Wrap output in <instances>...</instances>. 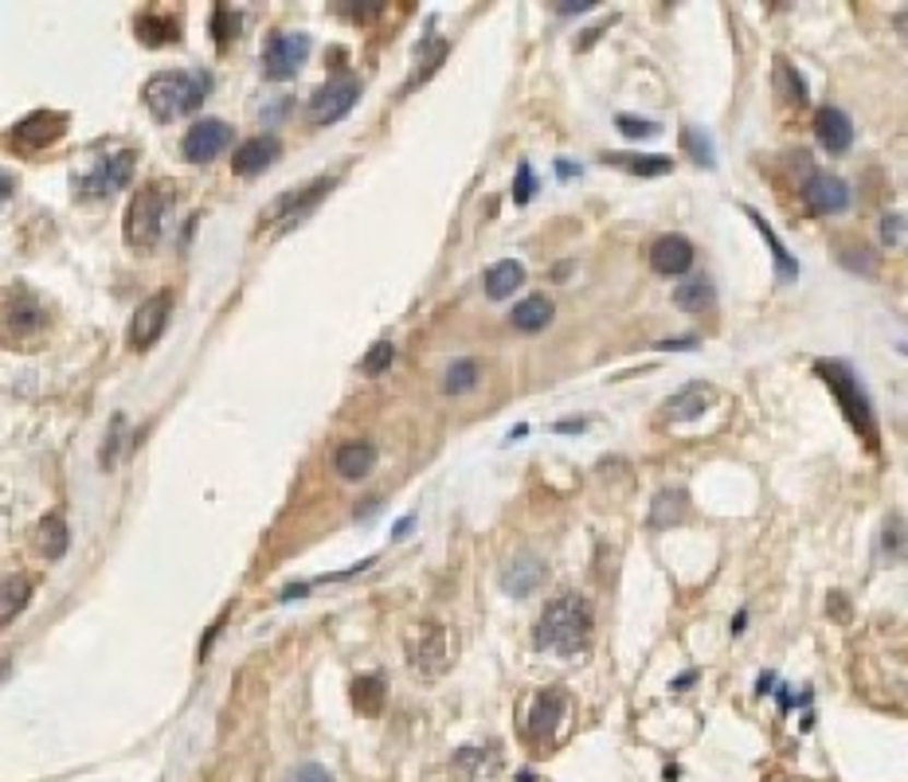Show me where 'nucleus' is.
Here are the masks:
<instances>
[{"mask_svg": "<svg viewBox=\"0 0 908 782\" xmlns=\"http://www.w3.org/2000/svg\"><path fill=\"white\" fill-rule=\"evenodd\" d=\"M818 376H823V380L830 383L834 395H838V403H842L850 427L858 430V435L870 438V442H877V423H873L870 395L862 391V383L853 380L850 368H846V364H838V360H830V364H818Z\"/></svg>", "mask_w": 908, "mask_h": 782, "instance_id": "4", "label": "nucleus"}, {"mask_svg": "<svg viewBox=\"0 0 908 782\" xmlns=\"http://www.w3.org/2000/svg\"><path fill=\"white\" fill-rule=\"evenodd\" d=\"M412 524H415V517H403V521L396 524V541H403V536H408V532H412Z\"/></svg>", "mask_w": 908, "mask_h": 782, "instance_id": "40", "label": "nucleus"}, {"mask_svg": "<svg viewBox=\"0 0 908 782\" xmlns=\"http://www.w3.org/2000/svg\"><path fill=\"white\" fill-rule=\"evenodd\" d=\"M227 145H232V126L220 118L197 121V126L185 133V141H180V150H185V157L192 161V165H208V161L220 157Z\"/></svg>", "mask_w": 908, "mask_h": 782, "instance_id": "9", "label": "nucleus"}, {"mask_svg": "<svg viewBox=\"0 0 908 782\" xmlns=\"http://www.w3.org/2000/svg\"><path fill=\"white\" fill-rule=\"evenodd\" d=\"M447 662H450L447 630H443L439 623H427L420 630V642H415V650H412L415 673H423V677H439V673L447 670Z\"/></svg>", "mask_w": 908, "mask_h": 782, "instance_id": "14", "label": "nucleus"}, {"mask_svg": "<svg viewBox=\"0 0 908 782\" xmlns=\"http://www.w3.org/2000/svg\"><path fill=\"white\" fill-rule=\"evenodd\" d=\"M658 348H697V341H662Z\"/></svg>", "mask_w": 908, "mask_h": 782, "instance_id": "41", "label": "nucleus"}, {"mask_svg": "<svg viewBox=\"0 0 908 782\" xmlns=\"http://www.w3.org/2000/svg\"><path fill=\"white\" fill-rule=\"evenodd\" d=\"M618 133L638 141V138H655L658 126L655 121H647V118H635V114H618Z\"/></svg>", "mask_w": 908, "mask_h": 782, "instance_id": "33", "label": "nucleus"}, {"mask_svg": "<svg viewBox=\"0 0 908 782\" xmlns=\"http://www.w3.org/2000/svg\"><path fill=\"white\" fill-rule=\"evenodd\" d=\"M717 301V289H712V282L705 279V274H697V279H685L677 282L674 289V306L685 309V313H705V309Z\"/></svg>", "mask_w": 908, "mask_h": 782, "instance_id": "22", "label": "nucleus"}, {"mask_svg": "<svg viewBox=\"0 0 908 782\" xmlns=\"http://www.w3.org/2000/svg\"><path fill=\"white\" fill-rule=\"evenodd\" d=\"M682 512H685V494L682 489H665V494H658L655 512H650V524H655V529H665L670 521H682Z\"/></svg>", "mask_w": 908, "mask_h": 782, "instance_id": "29", "label": "nucleus"}, {"mask_svg": "<svg viewBox=\"0 0 908 782\" xmlns=\"http://www.w3.org/2000/svg\"><path fill=\"white\" fill-rule=\"evenodd\" d=\"M744 623H748V615H736V618H732V633L744 630Z\"/></svg>", "mask_w": 908, "mask_h": 782, "instance_id": "43", "label": "nucleus"}, {"mask_svg": "<svg viewBox=\"0 0 908 782\" xmlns=\"http://www.w3.org/2000/svg\"><path fill=\"white\" fill-rule=\"evenodd\" d=\"M524 282V266L517 259H502L494 262L486 271V279H482V286H486V298L502 301L509 298V294H517V286Z\"/></svg>", "mask_w": 908, "mask_h": 782, "instance_id": "21", "label": "nucleus"}, {"mask_svg": "<svg viewBox=\"0 0 908 782\" xmlns=\"http://www.w3.org/2000/svg\"><path fill=\"white\" fill-rule=\"evenodd\" d=\"M712 403V388L709 383H685L677 395L665 400V419L670 423H689L697 415H705V407Z\"/></svg>", "mask_w": 908, "mask_h": 782, "instance_id": "18", "label": "nucleus"}, {"mask_svg": "<svg viewBox=\"0 0 908 782\" xmlns=\"http://www.w3.org/2000/svg\"><path fill=\"white\" fill-rule=\"evenodd\" d=\"M748 220L759 227V232H764V239H768L771 254H776V262H779V279H795V274H799V262H791V259H787L783 242L776 239V232H771V227H768V220H759V212H752V208H748Z\"/></svg>", "mask_w": 908, "mask_h": 782, "instance_id": "30", "label": "nucleus"}, {"mask_svg": "<svg viewBox=\"0 0 908 782\" xmlns=\"http://www.w3.org/2000/svg\"><path fill=\"white\" fill-rule=\"evenodd\" d=\"M376 466V447L373 442H345V447L338 450V458H333V470H338L345 482H361V477H368Z\"/></svg>", "mask_w": 908, "mask_h": 782, "instance_id": "19", "label": "nucleus"}, {"mask_svg": "<svg viewBox=\"0 0 908 782\" xmlns=\"http://www.w3.org/2000/svg\"><path fill=\"white\" fill-rule=\"evenodd\" d=\"M67 130V118L63 114H32V118H24L16 126V141H24V145H47V141H56L59 133Z\"/></svg>", "mask_w": 908, "mask_h": 782, "instance_id": "20", "label": "nucleus"}, {"mask_svg": "<svg viewBox=\"0 0 908 782\" xmlns=\"http://www.w3.org/2000/svg\"><path fill=\"white\" fill-rule=\"evenodd\" d=\"M212 91V79L204 71H161L145 83V106L153 118L173 121L192 114Z\"/></svg>", "mask_w": 908, "mask_h": 782, "instance_id": "2", "label": "nucleus"}, {"mask_svg": "<svg viewBox=\"0 0 908 782\" xmlns=\"http://www.w3.org/2000/svg\"><path fill=\"white\" fill-rule=\"evenodd\" d=\"M392 360H396V345H392V341H376V345L368 348L365 356H361V372H365V376H380V372H388V368H392Z\"/></svg>", "mask_w": 908, "mask_h": 782, "instance_id": "31", "label": "nucleus"}, {"mask_svg": "<svg viewBox=\"0 0 908 782\" xmlns=\"http://www.w3.org/2000/svg\"><path fill=\"white\" fill-rule=\"evenodd\" d=\"M564 712H568V697H564L561 689L536 692L533 708H529V736H533L536 744H549V739L561 732Z\"/></svg>", "mask_w": 908, "mask_h": 782, "instance_id": "13", "label": "nucleus"}, {"mask_svg": "<svg viewBox=\"0 0 908 782\" xmlns=\"http://www.w3.org/2000/svg\"><path fill=\"white\" fill-rule=\"evenodd\" d=\"M169 208H173L169 185L138 188V196L130 200V212H126V242L138 247V251L157 247L161 232H165V220H169Z\"/></svg>", "mask_w": 908, "mask_h": 782, "instance_id": "3", "label": "nucleus"}, {"mask_svg": "<svg viewBox=\"0 0 908 782\" xmlns=\"http://www.w3.org/2000/svg\"><path fill=\"white\" fill-rule=\"evenodd\" d=\"M286 782H333V774H329L321 763H298L291 774H286Z\"/></svg>", "mask_w": 908, "mask_h": 782, "instance_id": "35", "label": "nucleus"}, {"mask_svg": "<svg viewBox=\"0 0 908 782\" xmlns=\"http://www.w3.org/2000/svg\"><path fill=\"white\" fill-rule=\"evenodd\" d=\"M536 650H549L556 657H580L591 642V606L580 595H561L544 606L536 623Z\"/></svg>", "mask_w": 908, "mask_h": 782, "instance_id": "1", "label": "nucleus"}, {"mask_svg": "<svg viewBox=\"0 0 908 782\" xmlns=\"http://www.w3.org/2000/svg\"><path fill=\"white\" fill-rule=\"evenodd\" d=\"M169 313H173L169 289H161V294H153V298L141 301L138 313H133V321H130V345L133 348H150L153 341L165 333V325H169Z\"/></svg>", "mask_w": 908, "mask_h": 782, "instance_id": "10", "label": "nucleus"}, {"mask_svg": "<svg viewBox=\"0 0 908 782\" xmlns=\"http://www.w3.org/2000/svg\"><path fill=\"white\" fill-rule=\"evenodd\" d=\"M650 266L665 279H677L693 266V242L685 235H662V239L650 247Z\"/></svg>", "mask_w": 908, "mask_h": 782, "instance_id": "16", "label": "nucleus"}, {"mask_svg": "<svg viewBox=\"0 0 908 782\" xmlns=\"http://www.w3.org/2000/svg\"><path fill=\"white\" fill-rule=\"evenodd\" d=\"M608 165L627 168V173H635V177H665V173L674 168V161L670 157H635V153H611Z\"/></svg>", "mask_w": 908, "mask_h": 782, "instance_id": "26", "label": "nucleus"}, {"mask_svg": "<svg viewBox=\"0 0 908 782\" xmlns=\"http://www.w3.org/2000/svg\"><path fill=\"white\" fill-rule=\"evenodd\" d=\"M36 544H39V552H44L47 559H59L67 552V544H71V532H67V521L59 517V512H51V517H44V521H39Z\"/></svg>", "mask_w": 908, "mask_h": 782, "instance_id": "24", "label": "nucleus"}, {"mask_svg": "<svg viewBox=\"0 0 908 782\" xmlns=\"http://www.w3.org/2000/svg\"><path fill=\"white\" fill-rule=\"evenodd\" d=\"M549 321H553V301L544 298V294H529L524 301H517L514 329H521V333H541Z\"/></svg>", "mask_w": 908, "mask_h": 782, "instance_id": "23", "label": "nucleus"}, {"mask_svg": "<svg viewBox=\"0 0 908 782\" xmlns=\"http://www.w3.org/2000/svg\"><path fill=\"white\" fill-rule=\"evenodd\" d=\"M685 145L693 150V161H701V165H712V141L701 138L697 130H685Z\"/></svg>", "mask_w": 908, "mask_h": 782, "instance_id": "36", "label": "nucleus"}, {"mask_svg": "<svg viewBox=\"0 0 908 782\" xmlns=\"http://www.w3.org/2000/svg\"><path fill=\"white\" fill-rule=\"evenodd\" d=\"M771 680H776V677H771V673H764V677H759V692H771Z\"/></svg>", "mask_w": 908, "mask_h": 782, "instance_id": "42", "label": "nucleus"}, {"mask_svg": "<svg viewBox=\"0 0 908 782\" xmlns=\"http://www.w3.org/2000/svg\"><path fill=\"white\" fill-rule=\"evenodd\" d=\"M815 138L826 153H846L853 145V121L838 106H823L815 114Z\"/></svg>", "mask_w": 908, "mask_h": 782, "instance_id": "17", "label": "nucleus"}, {"mask_svg": "<svg viewBox=\"0 0 908 782\" xmlns=\"http://www.w3.org/2000/svg\"><path fill=\"white\" fill-rule=\"evenodd\" d=\"M44 325H47V313L36 306V298H32V294H16V298H9L4 306H0V333L9 336L12 345H20V341L36 336Z\"/></svg>", "mask_w": 908, "mask_h": 782, "instance_id": "8", "label": "nucleus"}, {"mask_svg": "<svg viewBox=\"0 0 908 782\" xmlns=\"http://www.w3.org/2000/svg\"><path fill=\"white\" fill-rule=\"evenodd\" d=\"M9 196H12V177L4 173V168H0V204H4Z\"/></svg>", "mask_w": 908, "mask_h": 782, "instance_id": "39", "label": "nucleus"}, {"mask_svg": "<svg viewBox=\"0 0 908 782\" xmlns=\"http://www.w3.org/2000/svg\"><path fill=\"white\" fill-rule=\"evenodd\" d=\"M28 595H32V583L24 576H12L0 583V626L9 623V618H16L24 606H28Z\"/></svg>", "mask_w": 908, "mask_h": 782, "instance_id": "25", "label": "nucleus"}, {"mask_svg": "<svg viewBox=\"0 0 908 782\" xmlns=\"http://www.w3.org/2000/svg\"><path fill=\"white\" fill-rule=\"evenodd\" d=\"M536 192V177H533V165H521L517 168V188H514V200L517 204H529Z\"/></svg>", "mask_w": 908, "mask_h": 782, "instance_id": "34", "label": "nucleus"}, {"mask_svg": "<svg viewBox=\"0 0 908 782\" xmlns=\"http://www.w3.org/2000/svg\"><path fill=\"white\" fill-rule=\"evenodd\" d=\"M470 388H477V360H455L443 372V391L447 395H462V391H470Z\"/></svg>", "mask_w": 908, "mask_h": 782, "instance_id": "28", "label": "nucleus"}, {"mask_svg": "<svg viewBox=\"0 0 908 782\" xmlns=\"http://www.w3.org/2000/svg\"><path fill=\"white\" fill-rule=\"evenodd\" d=\"M544 579H549V564L541 556H533V552H521V556H514L502 568V591L514 599L536 595L544 586Z\"/></svg>", "mask_w": 908, "mask_h": 782, "instance_id": "11", "label": "nucleus"}, {"mask_svg": "<svg viewBox=\"0 0 908 782\" xmlns=\"http://www.w3.org/2000/svg\"><path fill=\"white\" fill-rule=\"evenodd\" d=\"M356 98H361V83H356V79H329V83L318 86L314 98H309V121H314V126H333V121H341L349 110H353Z\"/></svg>", "mask_w": 908, "mask_h": 782, "instance_id": "7", "label": "nucleus"}, {"mask_svg": "<svg viewBox=\"0 0 908 782\" xmlns=\"http://www.w3.org/2000/svg\"><path fill=\"white\" fill-rule=\"evenodd\" d=\"M309 56V36L306 32H274L262 47V75L274 83H286L302 71Z\"/></svg>", "mask_w": 908, "mask_h": 782, "instance_id": "6", "label": "nucleus"}, {"mask_svg": "<svg viewBox=\"0 0 908 782\" xmlns=\"http://www.w3.org/2000/svg\"><path fill=\"white\" fill-rule=\"evenodd\" d=\"M133 165H138V153L133 150L106 153V157H98V165H94L86 177H79V185H75L79 196H83V200H106V196L122 192L133 177Z\"/></svg>", "mask_w": 908, "mask_h": 782, "instance_id": "5", "label": "nucleus"}, {"mask_svg": "<svg viewBox=\"0 0 908 782\" xmlns=\"http://www.w3.org/2000/svg\"><path fill=\"white\" fill-rule=\"evenodd\" d=\"M235 24H239V20H235L232 12H227V9H216V44H227V39L235 36V32H232Z\"/></svg>", "mask_w": 908, "mask_h": 782, "instance_id": "38", "label": "nucleus"}, {"mask_svg": "<svg viewBox=\"0 0 908 782\" xmlns=\"http://www.w3.org/2000/svg\"><path fill=\"white\" fill-rule=\"evenodd\" d=\"M138 36H141V44H150V47H157V44H177L180 39V32H177V20H169V16H141L138 20Z\"/></svg>", "mask_w": 908, "mask_h": 782, "instance_id": "27", "label": "nucleus"}, {"mask_svg": "<svg viewBox=\"0 0 908 782\" xmlns=\"http://www.w3.org/2000/svg\"><path fill=\"white\" fill-rule=\"evenodd\" d=\"M803 200L815 215H838L850 208V188L830 173H811L803 185Z\"/></svg>", "mask_w": 908, "mask_h": 782, "instance_id": "12", "label": "nucleus"}, {"mask_svg": "<svg viewBox=\"0 0 908 782\" xmlns=\"http://www.w3.org/2000/svg\"><path fill=\"white\" fill-rule=\"evenodd\" d=\"M279 153H282L279 138H274V133H259V138L244 141V145L235 150L232 168L239 177H259L262 168H271L274 161H279Z\"/></svg>", "mask_w": 908, "mask_h": 782, "instance_id": "15", "label": "nucleus"}, {"mask_svg": "<svg viewBox=\"0 0 908 782\" xmlns=\"http://www.w3.org/2000/svg\"><path fill=\"white\" fill-rule=\"evenodd\" d=\"M881 239H885V247H900L905 242V220L900 215H885L881 220Z\"/></svg>", "mask_w": 908, "mask_h": 782, "instance_id": "37", "label": "nucleus"}, {"mask_svg": "<svg viewBox=\"0 0 908 782\" xmlns=\"http://www.w3.org/2000/svg\"><path fill=\"white\" fill-rule=\"evenodd\" d=\"M776 86L783 91V98H791V103H799V106L806 103V83H803V75H795V71H791V67H787L783 59L776 63Z\"/></svg>", "mask_w": 908, "mask_h": 782, "instance_id": "32", "label": "nucleus"}]
</instances>
